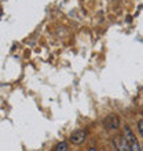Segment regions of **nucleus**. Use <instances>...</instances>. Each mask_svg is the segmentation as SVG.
<instances>
[{
	"label": "nucleus",
	"instance_id": "2",
	"mask_svg": "<svg viewBox=\"0 0 143 151\" xmlns=\"http://www.w3.org/2000/svg\"><path fill=\"white\" fill-rule=\"evenodd\" d=\"M116 144H117V147H118V151H131V146H129V143L127 142L125 137H120V139L116 142Z\"/></svg>",
	"mask_w": 143,
	"mask_h": 151
},
{
	"label": "nucleus",
	"instance_id": "8",
	"mask_svg": "<svg viewBox=\"0 0 143 151\" xmlns=\"http://www.w3.org/2000/svg\"><path fill=\"white\" fill-rule=\"evenodd\" d=\"M142 151H143V147H142Z\"/></svg>",
	"mask_w": 143,
	"mask_h": 151
},
{
	"label": "nucleus",
	"instance_id": "5",
	"mask_svg": "<svg viewBox=\"0 0 143 151\" xmlns=\"http://www.w3.org/2000/svg\"><path fill=\"white\" fill-rule=\"evenodd\" d=\"M131 151H142V147L139 146L138 142H135V143L131 144Z\"/></svg>",
	"mask_w": 143,
	"mask_h": 151
},
{
	"label": "nucleus",
	"instance_id": "7",
	"mask_svg": "<svg viewBox=\"0 0 143 151\" xmlns=\"http://www.w3.org/2000/svg\"><path fill=\"white\" fill-rule=\"evenodd\" d=\"M88 151H96V150H95V148H90V150H88Z\"/></svg>",
	"mask_w": 143,
	"mask_h": 151
},
{
	"label": "nucleus",
	"instance_id": "6",
	"mask_svg": "<svg viewBox=\"0 0 143 151\" xmlns=\"http://www.w3.org/2000/svg\"><path fill=\"white\" fill-rule=\"evenodd\" d=\"M138 128H139V132L143 137V119H139V121H138Z\"/></svg>",
	"mask_w": 143,
	"mask_h": 151
},
{
	"label": "nucleus",
	"instance_id": "3",
	"mask_svg": "<svg viewBox=\"0 0 143 151\" xmlns=\"http://www.w3.org/2000/svg\"><path fill=\"white\" fill-rule=\"evenodd\" d=\"M124 133H125V139H127V142H128V143L131 142V144H132V143H135V142H136V139H135V135L132 133L131 128L128 127V125H124Z\"/></svg>",
	"mask_w": 143,
	"mask_h": 151
},
{
	"label": "nucleus",
	"instance_id": "4",
	"mask_svg": "<svg viewBox=\"0 0 143 151\" xmlns=\"http://www.w3.org/2000/svg\"><path fill=\"white\" fill-rule=\"evenodd\" d=\"M55 151H68V143L66 142H61L56 144Z\"/></svg>",
	"mask_w": 143,
	"mask_h": 151
},
{
	"label": "nucleus",
	"instance_id": "1",
	"mask_svg": "<svg viewBox=\"0 0 143 151\" xmlns=\"http://www.w3.org/2000/svg\"><path fill=\"white\" fill-rule=\"evenodd\" d=\"M84 140H85V131L79 129V131H74L70 135V142L73 144H80V143H83Z\"/></svg>",
	"mask_w": 143,
	"mask_h": 151
}]
</instances>
